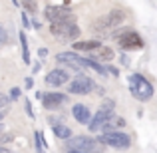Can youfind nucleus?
Wrapping results in <instances>:
<instances>
[{"mask_svg": "<svg viewBox=\"0 0 157 153\" xmlns=\"http://www.w3.org/2000/svg\"><path fill=\"white\" fill-rule=\"evenodd\" d=\"M72 115L78 123H90V119H92V111H90V107L84 105V103H76V105L72 107Z\"/></svg>", "mask_w": 157, "mask_h": 153, "instance_id": "nucleus-13", "label": "nucleus"}, {"mask_svg": "<svg viewBox=\"0 0 157 153\" xmlns=\"http://www.w3.org/2000/svg\"><path fill=\"white\" fill-rule=\"evenodd\" d=\"M8 42V34H6V30H4V28H0V46H2V44H6Z\"/></svg>", "mask_w": 157, "mask_h": 153, "instance_id": "nucleus-25", "label": "nucleus"}, {"mask_svg": "<svg viewBox=\"0 0 157 153\" xmlns=\"http://www.w3.org/2000/svg\"><path fill=\"white\" fill-rule=\"evenodd\" d=\"M92 56L96 58L98 62H109L111 58H113V50H111L109 46H100L96 52H92Z\"/></svg>", "mask_w": 157, "mask_h": 153, "instance_id": "nucleus-16", "label": "nucleus"}, {"mask_svg": "<svg viewBox=\"0 0 157 153\" xmlns=\"http://www.w3.org/2000/svg\"><path fill=\"white\" fill-rule=\"evenodd\" d=\"M10 139H14V135L12 133H6V135H0V143H8Z\"/></svg>", "mask_w": 157, "mask_h": 153, "instance_id": "nucleus-28", "label": "nucleus"}, {"mask_svg": "<svg viewBox=\"0 0 157 153\" xmlns=\"http://www.w3.org/2000/svg\"><path fill=\"white\" fill-rule=\"evenodd\" d=\"M56 62H62V64L70 66V68H76V70H84V68H88L90 58H82L76 52H60L56 56Z\"/></svg>", "mask_w": 157, "mask_h": 153, "instance_id": "nucleus-9", "label": "nucleus"}, {"mask_svg": "<svg viewBox=\"0 0 157 153\" xmlns=\"http://www.w3.org/2000/svg\"><path fill=\"white\" fill-rule=\"evenodd\" d=\"M68 149L70 151H82V153H100L101 145L98 139L88 137V135H76L68 139Z\"/></svg>", "mask_w": 157, "mask_h": 153, "instance_id": "nucleus-3", "label": "nucleus"}, {"mask_svg": "<svg viewBox=\"0 0 157 153\" xmlns=\"http://www.w3.org/2000/svg\"><path fill=\"white\" fill-rule=\"evenodd\" d=\"M10 103V100H8V96H4V94H0V111L4 109V107Z\"/></svg>", "mask_w": 157, "mask_h": 153, "instance_id": "nucleus-23", "label": "nucleus"}, {"mask_svg": "<svg viewBox=\"0 0 157 153\" xmlns=\"http://www.w3.org/2000/svg\"><path fill=\"white\" fill-rule=\"evenodd\" d=\"M68 153H82V151H70V149H68Z\"/></svg>", "mask_w": 157, "mask_h": 153, "instance_id": "nucleus-34", "label": "nucleus"}, {"mask_svg": "<svg viewBox=\"0 0 157 153\" xmlns=\"http://www.w3.org/2000/svg\"><path fill=\"white\" fill-rule=\"evenodd\" d=\"M24 84H26V88H28V90H32V88H34V78H32V76H28Z\"/></svg>", "mask_w": 157, "mask_h": 153, "instance_id": "nucleus-30", "label": "nucleus"}, {"mask_svg": "<svg viewBox=\"0 0 157 153\" xmlns=\"http://www.w3.org/2000/svg\"><path fill=\"white\" fill-rule=\"evenodd\" d=\"M105 70H107V74H111V76H115V78L119 76V70L115 68V66H105Z\"/></svg>", "mask_w": 157, "mask_h": 153, "instance_id": "nucleus-26", "label": "nucleus"}, {"mask_svg": "<svg viewBox=\"0 0 157 153\" xmlns=\"http://www.w3.org/2000/svg\"><path fill=\"white\" fill-rule=\"evenodd\" d=\"M52 129H54V135L58 139H70L72 137V129L68 125H64V123H56V125H52Z\"/></svg>", "mask_w": 157, "mask_h": 153, "instance_id": "nucleus-17", "label": "nucleus"}, {"mask_svg": "<svg viewBox=\"0 0 157 153\" xmlns=\"http://www.w3.org/2000/svg\"><path fill=\"white\" fill-rule=\"evenodd\" d=\"M22 24H24V28H30V18H28V14H26V12H24V14H22Z\"/></svg>", "mask_w": 157, "mask_h": 153, "instance_id": "nucleus-29", "label": "nucleus"}, {"mask_svg": "<svg viewBox=\"0 0 157 153\" xmlns=\"http://www.w3.org/2000/svg\"><path fill=\"white\" fill-rule=\"evenodd\" d=\"M20 44H22V60L24 64L30 66V48H28V40H26V34L20 32Z\"/></svg>", "mask_w": 157, "mask_h": 153, "instance_id": "nucleus-18", "label": "nucleus"}, {"mask_svg": "<svg viewBox=\"0 0 157 153\" xmlns=\"http://www.w3.org/2000/svg\"><path fill=\"white\" fill-rule=\"evenodd\" d=\"M96 90V82L88 76H78L70 82L68 86V94H76V96H88Z\"/></svg>", "mask_w": 157, "mask_h": 153, "instance_id": "nucleus-8", "label": "nucleus"}, {"mask_svg": "<svg viewBox=\"0 0 157 153\" xmlns=\"http://www.w3.org/2000/svg\"><path fill=\"white\" fill-rule=\"evenodd\" d=\"M113 115V111H105V109H98L96 113H94V117L90 119V123H88V127H90V131H100L101 127L105 125L107 121H109V117Z\"/></svg>", "mask_w": 157, "mask_h": 153, "instance_id": "nucleus-12", "label": "nucleus"}, {"mask_svg": "<svg viewBox=\"0 0 157 153\" xmlns=\"http://www.w3.org/2000/svg\"><path fill=\"white\" fill-rule=\"evenodd\" d=\"M68 72L62 68H54L50 72L46 74V78H44V82H46L48 86H52V88H58V86H64L66 82H68Z\"/></svg>", "mask_w": 157, "mask_h": 153, "instance_id": "nucleus-11", "label": "nucleus"}, {"mask_svg": "<svg viewBox=\"0 0 157 153\" xmlns=\"http://www.w3.org/2000/svg\"><path fill=\"white\" fill-rule=\"evenodd\" d=\"M68 101V94H60V92H48L46 96H42V105L44 109H58Z\"/></svg>", "mask_w": 157, "mask_h": 153, "instance_id": "nucleus-10", "label": "nucleus"}, {"mask_svg": "<svg viewBox=\"0 0 157 153\" xmlns=\"http://www.w3.org/2000/svg\"><path fill=\"white\" fill-rule=\"evenodd\" d=\"M4 115H6V111H4V109H2V111H0V119H2V117H4Z\"/></svg>", "mask_w": 157, "mask_h": 153, "instance_id": "nucleus-33", "label": "nucleus"}, {"mask_svg": "<svg viewBox=\"0 0 157 153\" xmlns=\"http://www.w3.org/2000/svg\"><path fill=\"white\" fill-rule=\"evenodd\" d=\"M123 125H125V119H123V117H119V115H111L109 121H107L101 129H104V133H111V131H115V129H121Z\"/></svg>", "mask_w": 157, "mask_h": 153, "instance_id": "nucleus-15", "label": "nucleus"}, {"mask_svg": "<svg viewBox=\"0 0 157 153\" xmlns=\"http://www.w3.org/2000/svg\"><path fill=\"white\" fill-rule=\"evenodd\" d=\"M101 44L98 40H76L74 42V50L78 52H96Z\"/></svg>", "mask_w": 157, "mask_h": 153, "instance_id": "nucleus-14", "label": "nucleus"}, {"mask_svg": "<svg viewBox=\"0 0 157 153\" xmlns=\"http://www.w3.org/2000/svg\"><path fill=\"white\" fill-rule=\"evenodd\" d=\"M22 6H24V10L30 12V14H36V12H38V4L36 2H24Z\"/></svg>", "mask_w": 157, "mask_h": 153, "instance_id": "nucleus-20", "label": "nucleus"}, {"mask_svg": "<svg viewBox=\"0 0 157 153\" xmlns=\"http://www.w3.org/2000/svg\"><path fill=\"white\" fill-rule=\"evenodd\" d=\"M0 133H2V125H0Z\"/></svg>", "mask_w": 157, "mask_h": 153, "instance_id": "nucleus-35", "label": "nucleus"}, {"mask_svg": "<svg viewBox=\"0 0 157 153\" xmlns=\"http://www.w3.org/2000/svg\"><path fill=\"white\" fill-rule=\"evenodd\" d=\"M115 107V100H104V103H101L100 109H105V111H113Z\"/></svg>", "mask_w": 157, "mask_h": 153, "instance_id": "nucleus-22", "label": "nucleus"}, {"mask_svg": "<svg viewBox=\"0 0 157 153\" xmlns=\"http://www.w3.org/2000/svg\"><path fill=\"white\" fill-rule=\"evenodd\" d=\"M119 62H121V66H125V68H127V66H129V56H127V54H121V58H119Z\"/></svg>", "mask_w": 157, "mask_h": 153, "instance_id": "nucleus-27", "label": "nucleus"}, {"mask_svg": "<svg viewBox=\"0 0 157 153\" xmlns=\"http://www.w3.org/2000/svg\"><path fill=\"white\" fill-rule=\"evenodd\" d=\"M100 145H109L113 149H129L131 147V137L123 131H111V133H104L98 137Z\"/></svg>", "mask_w": 157, "mask_h": 153, "instance_id": "nucleus-5", "label": "nucleus"}, {"mask_svg": "<svg viewBox=\"0 0 157 153\" xmlns=\"http://www.w3.org/2000/svg\"><path fill=\"white\" fill-rule=\"evenodd\" d=\"M44 18L50 24H60V22H72L74 12L68 6H56V4H48L44 8Z\"/></svg>", "mask_w": 157, "mask_h": 153, "instance_id": "nucleus-7", "label": "nucleus"}, {"mask_svg": "<svg viewBox=\"0 0 157 153\" xmlns=\"http://www.w3.org/2000/svg\"><path fill=\"white\" fill-rule=\"evenodd\" d=\"M80 26L74 22H60V24H50V34L58 40H76L80 38Z\"/></svg>", "mask_w": 157, "mask_h": 153, "instance_id": "nucleus-6", "label": "nucleus"}, {"mask_svg": "<svg viewBox=\"0 0 157 153\" xmlns=\"http://www.w3.org/2000/svg\"><path fill=\"white\" fill-rule=\"evenodd\" d=\"M115 38H117L119 48H121L123 52H133V50H141L143 48V38L133 30V28L121 30L119 34H115Z\"/></svg>", "mask_w": 157, "mask_h": 153, "instance_id": "nucleus-4", "label": "nucleus"}, {"mask_svg": "<svg viewBox=\"0 0 157 153\" xmlns=\"http://www.w3.org/2000/svg\"><path fill=\"white\" fill-rule=\"evenodd\" d=\"M127 82H129V94L137 101H149L151 98H153L155 90H153V86L149 84V80H147L145 76H141V74H131V76L127 78Z\"/></svg>", "mask_w": 157, "mask_h": 153, "instance_id": "nucleus-1", "label": "nucleus"}, {"mask_svg": "<svg viewBox=\"0 0 157 153\" xmlns=\"http://www.w3.org/2000/svg\"><path fill=\"white\" fill-rule=\"evenodd\" d=\"M38 56L40 58H46L48 56V50H46V48H40V50H38Z\"/></svg>", "mask_w": 157, "mask_h": 153, "instance_id": "nucleus-31", "label": "nucleus"}, {"mask_svg": "<svg viewBox=\"0 0 157 153\" xmlns=\"http://www.w3.org/2000/svg\"><path fill=\"white\" fill-rule=\"evenodd\" d=\"M34 137H36V149H38V153H44V133L36 131Z\"/></svg>", "mask_w": 157, "mask_h": 153, "instance_id": "nucleus-19", "label": "nucleus"}, {"mask_svg": "<svg viewBox=\"0 0 157 153\" xmlns=\"http://www.w3.org/2000/svg\"><path fill=\"white\" fill-rule=\"evenodd\" d=\"M26 115L30 119H34V111H32V103H30V100H26Z\"/></svg>", "mask_w": 157, "mask_h": 153, "instance_id": "nucleus-24", "label": "nucleus"}, {"mask_svg": "<svg viewBox=\"0 0 157 153\" xmlns=\"http://www.w3.org/2000/svg\"><path fill=\"white\" fill-rule=\"evenodd\" d=\"M123 20H125V12L123 10H111L107 12V14H104L100 20H96V22L92 24V28L96 32H107V30H113V28H117L119 24H123Z\"/></svg>", "mask_w": 157, "mask_h": 153, "instance_id": "nucleus-2", "label": "nucleus"}, {"mask_svg": "<svg viewBox=\"0 0 157 153\" xmlns=\"http://www.w3.org/2000/svg\"><path fill=\"white\" fill-rule=\"evenodd\" d=\"M20 96H22V90H20V88H12L8 100H10V101H16V100H20Z\"/></svg>", "mask_w": 157, "mask_h": 153, "instance_id": "nucleus-21", "label": "nucleus"}, {"mask_svg": "<svg viewBox=\"0 0 157 153\" xmlns=\"http://www.w3.org/2000/svg\"><path fill=\"white\" fill-rule=\"evenodd\" d=\"M0 153H12V151H8V149H4V147H0Z\"/></svg>", "mask_w": 157, "mask_h": 153, "instance_id": "nucleus-32", "label": "nucleus"}]
</instances>
